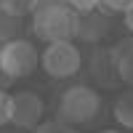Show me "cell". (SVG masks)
I'll use <instances>...</instances> for the list:
<instances>
[{"label":"cell","mask_w":133,"mask_h":133,"mask_svg":"<svg viewBox=\"0 0 133 133\" xmlns=\"http://www.w3.org/2000/svg\"><path fill=\"white\" fill-rule=\"evenodd\" d=\"M101 112V96H98L96 88L85 85V83H77L69 85L59 98V123L64 125H75V128H83V125H91L93 120Z\"/></svg>","instance_id":"obj_1"},{"label":"cell","mask_w":133,"mask_h":133,"mask_svg":"<svg viewBox=\"0 0 133 133\" xmlns=\"http://www.w3.org/2000/svg\"><path fill=\"white\" fill-rule=\"evenodd\" d=\"M40 56L37 45L27 37H16L11 43L0 45V75H5L8 80H24V77L35 75V69L40 66Z\"/></svg>","instance_id":"obj_2"},{"label":"cell","mask_w":133,"mask_h":133,"mask_svg":"<svg viewBox=\"0 0 133 133\" xmlns=\"http://www.w3.org/2000/svg\"><path fill=\"white\" fill-rule=\"evenodd\" d=\"M32 35L43 40L45 45L51 43H61V40H72L75 37V11L66 8H43L32 14Z\"/></svg>","instance_id":"obj_3"},{"label":"cell","mask_w":133,"mask_h":133,"mask_svg":"<svg viewBox=\"0 0 133 133\" xmlns=\"http://www.w3.org/2000/svg\"><path fill=\"white\" fill-rule=\"evenodd\" d=\"M43 72L53 80H69L83 69V53L75 45V40H61V43H51L43 48L40 56Z\"/></svg>","instance_id":"obj_4"},{"label":"cell","mask_w":133,"mask_h":133,"mask_svg":"<svg viewBox=\"0 0 133 133\" xmlns=\"http://www.w3.org/2000/svg\"><path fill=\"white\" fill-rule=\"evenodd\" d=\"M45 104L35 91H16L11 93V125L21 130H35L43 125Z\"/></svg>","instance_id":"obj_5"},{"label":"cell","mask_w":133,"mask_h":133,"mask_svg":"<svg viewBox=\"0 0 133 133\" xmlns=\"http://www.w3.org/2000/svg\"><path fill=\"white\" fill-rule=\"evenodd\" d=\"M109 16L101 11H93V14H75V37L83 43H101L109 35Z\"/></svg>","instance_id":"obj_6"},{"label":"cell","mask_w":133,"mask_h":133,"mask_svg":"<svg viewBox=\"0 0 133 133\" xmlns=\"http://www.w3.org/2000/svg\"><path fill=\"white\" fill-rule=\"evenodd\" d=\"M91 75L96 77V83L101 85H115L117 77V59L112 48H96L91 56Z\"/></svg>","instance_id":"obj_7"},{"label":"cell","mask_w":133,"mask_h":133,"mask_svg":"<svg viewBox=\"0 0 133 133\" xmlns=\"http://www.w3.org/2000/svg\"><path fill=\"white\" fill-rule=\"evenodd\" d=\"M112 51H115V59H117V77H120V83L133 85V35L125 37V40H120Z\"/></svg>","instance_id":"obj_8"},{"label":"cell","mask_w":133,"mask_h":133,"mask_svg":"<svg viewBox=\"0 0 133 133\" xmlns=\"http://www.w3.org/2000/svg\"><path fill=\"white\" fill-rule=\"evenodd\" d=\"M112 115H115L120 128L133 130V91H125L123 96H117V101L112 107Z\"/></svg>","instance_id":"obj_9"},{"label":"cell","mask_w":133,"mask_h":133,"mask_svg":"<svg viewBox=\"0 0 133 133\" xmlns=\"http://www.w3.org/2000/svg\"><path fill=\"white\" fill-rule=\"evenodd\" d=\"M19 32H21V19L14 16V14H8L5 8H0V45L16 40Z\"/></svg>","instance_id":"obj_10"},{"label":"cell","mask_w":133,"mask_h":133,"mask_svg":"<svg viewBox=\"0 0 133 133\" xmlns=\"http://www.w3.org/2000/svg\"><path fill=\"white\" fill-rule=\"evenodd\" d=\"M35 5H37V0H0V8H5L8 14H14L19 19L32 16L35 14Z\"/></svg>","instance_id":"obj_11"},{"label":"cell","mask_w":133,"mask_h":133,"mask_svg":"<svg viewBox=\"0 0 133 133\" xmlns=\"http://www.w3.org/2000/svg\"><path fill=\"white\" fill-rule=\"evenodd\" d=\"M130 3L133 0H101V14H107V16H115V14H125V11L130 8Z\"/></svg>","instance_id":"obj_12"},{"label":"cell","mask_w":133,"mask_h":133,"mask_svg":"<svg viewBox=\"0 0 133 133\" xmlns=\"http://www.w3.org/2000/svg\"><path fill=\"white\" fill-rule=\"evenodd\" d=\"M75 14H93L101 8V0H66Z\"/></svg>","instance_id":"obj_13"},{"label":"cell","mask_w":133,"mask_h":133,"mask_svg":"<svg viewBox=\"0 0 133 133\" xmlns=\"http://www.w3.org/2000/svg\"><path fill=\"white\" fill-rule=\"evenodd\" d=\"M11 123V96L0 88V128Z\"/></svg>","instance_id":"obj_14"},{"label":"cell","mask_w":133,"mask_h":133,"mask_svg":"<svg viewBox=\"0 0 133 133\" xmlns=\"http://www.w3.org/2000/svg\"><path fill=\"white\" fill-rule=\"evenodd\" d=\"M123 21H125V29L133 35V3H130V8L125 11V14H123Z\"/></svg>","instance_id":"obj_15"},{"label":"cell","mask_w":133,"mask_h":133,"mask_svg":"<svg viewBox=\"0 0 133 133\" xmlns=\"http://www.w3.org/2000/svg\"><path fill=\"white\" fill-rule=\"evenodd\" d=\"M98 133H123V130H117V128H104V130H98Z\"/></svg>","instance_id":"obj_16"},{"label":"cell","mask_w":133,"mask_h":133,"mask_svg":"<svg viewBox=\"0 0 133 133\" xmlns=\"http://www.w3.org/2000/svg\"><path fill=\"white\" fill-rule=\"evenodd\" d=\"M37 133H53V130H51V128H40Z\"/></svg>","instance_id":"obj_17"}]
</instances>
